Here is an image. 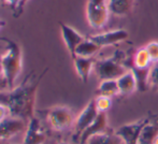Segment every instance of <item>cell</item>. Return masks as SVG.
Returning <instances> with one entry per match:
<instances>
[{"label": "cell", "mask_w": 158, "mask_h": 144, "mask_svg": "<svg viewBox=\"0 0 158 144\" xmlns=\"http://www.w3.org/2000/svg\"><path fill=\"white\" fill-rule=\"evenodd\" d=\"M42 75H44V73ZM42 75L35 79L31 72L21 85L12 89L0 92V103L6 107L10 116L26 121H29V119L35 117V98Z\"/></svg>", "instance_id": "6da1fadb"}, {"label": "cell", "mask_w": 158, "mask_h": 144, "mask_svg": "<svg viewBox=\"0 0 158 144\" xmlns=\"http://www.w3.org/2000/svg\"><path fill=\"white\" fill-rule=\"evenodd\" d=\"M0 42H3L6 44V53L2 56L6 87V89H12L15 87V81L21 74L23 68L22 50L17 42L9 38L1 37Z\"/></svg>", "instance_id": "7a4b0ae2"}, {"label": "cell", "mask_w": 158, "mask_h": 144, "mask_svg": "<svg viewBox=\"0 0 158 144\" xmlns=\"http://www.w3.org/2000/svg\"><path fill=\"white\" fill-rule=\"evenodd\" d=\"M110 10L108 0H88L86 6V19L94 29H100L108 23Z\"/></svg>", "instance_id": "3957f363"}, {"label": "cell", "mask_w": 158, "mask_h": 144, "mask_svg": "<svg viewBox=\"0 0 158 144\" xmlns=\"http://www.w3.org/2000/svg\"><path fill=\"white\" fill-rule=\"evenodd\" d=\"M94 70L97 76L101 81H104V80H117L124 73L128 71L125 66L117 59L116 55L96 61Z\"/></svg>", "instance_id": "277c9868"}, {"label": "cell", "mask_w": 158, "mask_h": 144, "mask_svg": "<svg viewBox=\"0 0 158 144\" xmlns=\"http://www.w3.org/2000/svg\"><path fill=\"white\" fill-rule=\"evenodd\" d=\"M48 121L56 131H64L74 125V114L70 108L66 105H57L48 112Z\"/></svg>", "instance_id": "5b68a950"}, {"label": "cell", "mask_w": 158, "mask_h": 144, "mask_svg": "<svg viewBox=\"0 0 158 144\" xmlns=\"http://www.w3.org/2000/svg\"><path fill=\"white\" fill-rule=\"evenodd\" d=\"M99 111H98L97 107H96L95 98L92 99L86 105V107L83 109L81 113L79 114V116L75 118L74 121V140L79 141V138L82 134L84 132V130H86L95 121V119L97 118Z\"/></svg>", "instance_id": "8992f818"}, {"label": "cell", "mask_w": 158, "mask_h": 144, "mask_svg": "<svg viewBox=\"0 0 158 144\" xmlns=\"http://www.w3.org/2000/svg\"><path fill=\"white\" fill-rule=\"evenodd\" d=\"M28 121L9 115L0 123V142L14 138L21 132L25 131Z\"/></svg>", "instance_id": "52a82bcc"}, {"label": "cell", "mask_w": 158, "mask_h": 144, "mask_svg": "<svg viewBox=\"0 0 158 144\" xmlns=\"http://www.w3.org/2000/svg\"><path fill=\"white\" fill-rule=\"evenodd\" d=\"M148 121V118H142L135 123L125 124L117 128L114 132L124 141L125 144H139L140 134Z\"/></svg>", "instance_id": "ba28073f"}, {"label": "cell", "mask_w": 158, "mask_h": 144, "mask_svg": "<svg viewBox=\"0 0 158 144\" xmlns=\"http://www.w3.org/2000/svg\"><path fill=\"white\" fill-rule=\"evenodd\" d=\"M46 140L45 131L38 117H32L27 123L23 144H43Z\"/></svg>", "instance_id": "9c48e42d"}, {"label": "cell", "mask_w": 158, "mask_h": 144, "mask_svg": "<svg viewBox=\"0 0 158 144\" xmlns=\"http://www.w3.org/2000/svg\"><path fill=\"white\" fill-rule=\"evenodd\" d=\"M129 37L128 31L125 29H115L111 30V31L102 32V34L93 35L89 37L90 40L97 43L100 47H104V46H110L113 44H117L119 42L125 41L127 38Z\"/></svg>", "instance_id": "30bf717a"}, {"label": "cell", "mask_w": 158, "mask_h": 144, "mask_svg": "<svg viewBox=\"0 0 158 144\" xmlns=\"http://www.w3.org/2000/svg\"><path fill=\"white\" fill-rule=\"evenodd\" d=\"M60 26V31H61V37L66 44L67 48H68L69 53L71 54L72 58H74L75 56V50L79 46V44L83 41L85 38L82 36L77 30H75L73 27L67 25L64 23H59Z\"/></svg>", "instance_id": "8fae6325"}, {"label": "cell", "mask_w": 158, "mask_h": 144, "mask_svg": "<svg viewBox=\"0 0 158 144\" xmlns=\"http://www.w3.org/2000/svg\"><path fill=\"white\" fill-rule=\"evenodd\" d=\"M106 131H108V115H106V112H99V114H98L97 118L95 119L94 123L87 129L84 130L83 134L80 136L79 142L81 144H86V142L93 136Z\"/></svg>", "instance_id": "7c38bea8"}, {"label": "cell", "mask_w": 158, "mask_h": 144, "mask_svg": "<svg viewBox=\"0 0 158 144\" xmlns=\"http://www.w3.org/2000/svg\"><path fill=\"white\" fill-rule=\"evenodd\" d=\"M96 61L93 58H86V57H79L75 56L73 58V64H74L75 71H77V75L80 79L84 82L87 83L88 79H89L90 72L93 71L95 67Z\"/></svg>", "instance_id": "4fadbf2b"}, {"label": "cell", "mask_w": 158, "mask_h": 144, "mask_svg": "<svg viewBox=\"0 0 158 144\" xmlns=\"http://www.w3.org/2000/svg\"><path fill=\"white\" fill-rule=\"evenodd\" d=\"M117 84L121 94L128 95L133 93L135 89H138V83L135 75L132 70H128L126 73H124L122 76L117 79Z\"/></svg>", "instance_id": "5bb4252c"}, {"label": "cell", "mask_w": 158, "mask_h": 144, "mask_svg": "<svg viewBox=\"0 0 158 144\" xmlns=\"http://www.w3.org/2000/svg\"><path fill=\"white\" fill-rule=\"evenodd\" d=\"M135 0H108L110 13L116 16H125L132 11Z\"/></svg>", "instance_id": "9a60e30c"}, {"label": "cell", "mask_w": 158, "mask_h": 144, "mask_svg": "<svg viewBox=\"0 0 158 144\" xmlns=\"http://www.w3.org/2000/svg\"><path fill=\"white\" fill-rule=\"evenodd\" d=\"M158 136V121H151L148 119V123L142 128L140 134L139 144H154V141Z\"/></svg>", "instance_id": "2e32d148"}, {"label": "cell", "mask_w": 158, "mask_h": 144, "mask_svg": "<svg viewBox=\"0 0 158 144\" xmlns=\"http://www.w3.org/2000/svg\"><path fill=\"white\" fill-rule=\"evenodd\" d=\"M100 48L101 47H100L97 43H95L93 40H90L89 38H88V39H84L83 41L79 44L77 50H75V56L93 58V56H95V55L99 52Z\"/></svg>", "instance_id": "e0dca14e"}, {"label": "cell", "mask_w": 158, "mask_h": 144, "mask_svg": "<svg viewBox=\"0 0 158 144\" xmlns=\"http://www.w3.org/2000/svg\"><path fill=\"white\" fill-rule=\"evenodd\" d=\"M118 94H121V92H119L117 80H104V81H101V83L98 86V96H106L112 98Z\"/></svg>", "instance_id": "ac0fdd59"}, {"label": "cell", "mask_w": 158, "mask_h": 144, "mask_svg": "<svg viewBox=\"0 0 158 144\" xmlns=\"http://www.w3.org/2000/svg\"><path fill=\"white\" fill-rule=\"evenodd\" d=\"M86 144H125L115 132H102L93 136Z\"/></svg>", "instance_id": "d6986e66"}, {"label": "cell", "mask_w": 158, "mask_h": 144, "mask_svg": "<svg viewBox=\"0 0 158 144\" xmlns=\"http://www.w3.org/2000/svg\"><path fill=\"white\" fill-rule=\"evenodd\" d=\"M152 59L148 54L146 47H142L137 51L133 57V67L140 68V69H144V68H150L151 64H152Z\"/></svg>", "instance_id": "ffe728a7"}, {"label": "cell", "mask_w": 158, "mask_h": 144, "mask_svg": "<svg viewBox=\"0 0 158 144\" xmlns=\"http://www.w3.org/2000/svg\"><path fill=\"white\" fill-rule=\"evenodd\" d=\"M150 68H144V69H140V68L132 67L131 70L133 71L135 75L138 83V89L145 90L146 86L148 85V77H150Z\"/></svg>", "instance_id": "44dd1931"}, {"label": "cell", "mask_w": 158, "mask_h": 144, "mask_svg": "<svg viewBox=\"0 0 158 144\" xmlns=\"http://www.w3.org/2000/svg\"><path fill=\"white\" fill-rule=\"evenodd\" d=\"M95 102L99 112H106L112 105V99L110 97L98 96L97 98H95Z\"/></svg>", "instance_id": "7402d4cb"}, {"label": "cell", "mask_w": 158, "mask_h": 144, "mask_svg": "<svg viewBox=\"0 0 158 144\" xmlns=\"http://www.w3.org/2000/svg\"><path fill=\"white\" fill-rule=\"evenodd\" d=\"M148 85L158 89V63L154 64L150 69V77H148Z\"/></svg>", "instance_id": "603a6c76"}, {"label": "cell", "mask_w": 158, "mask_h": 144, "mask_svg": "<svg viewBox=\"0 0 158 144\" xmlns=\"http://www.w3.org/2000/svg\"><path fill=\"white\" fill-rule=\"evenodd\" d=\"M146 50H148V54L151 56V59L154 64L158 63V42H150L148 45L145 46Z\"/></svg>", "instance_id": "cb8c5ba5"}, {"label": "cell", "mask_w": 158, "mask_h": 144, "mask_svg": "<svg viewBox=\"0 0 158 144\" xmlns=\"http://www.w3.org/2000/svg\"><path fill=\"white\" fill-rule=\"evenodd\" d=\"M29 1V0H21V2H19V8L16 9V10L14 11V16L15 17H19V15L22 14V13L24 12V8H25V6H26V3Z\"/></svg>", "instance_id": "d4e9b609"}, {"label": "cell", "mask_w": 158, "mask_h": 144, "mask_svg": "<svg viewBox=\"0 0 158 144\" xmlns=\"http://www.w3.org/2000/svg\"><path fill=\"white\" fill-rule=\"evenodd\" d=\"M2 2H3V3H6L9 6H11V9H12L13 11H15L17 8H19L21 0H2Z\"/></svg>", "instance_id": "484cf974"}, {"label": "cell", "mask_w": 158, "mask_h": 144, "mask_svg": "<svg viewBox=\"0 0 158 144\" xmlns=\"http://www.w3.org/2000/svg\"><path fill=\"white\" fill-rule=\"evenodd\" d=\"M10 114H9V110L6 109V107H4L3 105L0 103V123H1L4 118H6Z\"/></svg>", "instance_id": "4316f807"}, {"label": "cell", "mask_w": 158, "mask_h": 144, "mask_svg": "<svg viewBox=\"0 0 158 144\" xmlns=\"http://www.w3.org/2000/svg\"><path fill=\"white\" fill-rule=\"evenodd\" d=\"M2 56H3V54H1L0 53V80L3 79L4 81V73H3V64H2ZM6 83V82H4Z\"/></svg>", "instance_id": "83f0119b"}, {"label": "cell", "mask_w": 158, "mask_h": 144, "mask_svg": "<svg viewBox=\"0 0 158 144\" xmlns=\"http://www.w3.org/2000/svg\"><path fill=\"white\" fill-rule=\"evenodd\" d=\"M57 144H69L67 141H61V142H59V143H57Z\"/></svg>", "instance_id": "f1b7e54d"}, {"label": "cell", "mask_w": 158, "mask_h": 144, "mask_svg": "<svg viewBox=\"0 0 158 144\" xmlns=\"http://www.w3.org/2000/svg\"><path fill=\"white\" fill-rule=\"evenodd\" d=\"M154 144H158V136L156 137V139H155V141H154Z\"/></svg>", "instance_id": "f546056e"}, {"label": "cell", "mask_w": 158, "mask_h": 144, "mask_svg": "<svg viewBox=\"0 0 158 144\" xmlns=\"http://www.w3.org/2000/svg\"><path fill=\"white\" fill-rule=\"evenodd\" d=\"M2 25H3V23H2V22L0 21V28H1V26H2Z\"/></svg>", "instance_id": "4dcf8cb0"}, {"label": "cell", "mask_w": 158, "mask_h": 144, "mask_svg": "<svg viewBox=\"0 0 158 144\" xmlns=\"http://www.w3.org/2000/svg\"><path fill=\"white\" fill-rule=\"evenodd\" d=\"M0 92H2V88H1V86H0Z\"/></svg>", "instance_id": "1f68e13d"}, {"label": "cell", "mask_w": 158, "mask_h": 144, "mask_svg": "<svg viewBox=\"0 0 158 144\" xmlns=\"http://www.w3.org/2000/svg\"><path fill=\"white\" fill-rule=\"evenodd\" d=\"M10 144H15V143H10Z\"/></svg>", "instance_id": "d6a6232c"}, {"label": "cell", "mask_w": 158, "mask_h": 144, "mask_svg": "<svg viewBox=\"0 0 158 144\" xmlns=\"http://www.w3.org/2000/svg\"><path fill=\"white\" fill-rule=\"evenodd\" d=\"M0 2H2V0H0Z\"/></svg>", "instance_id": "836d02e7"}]
</instances>
